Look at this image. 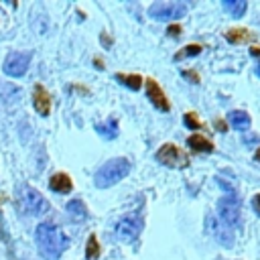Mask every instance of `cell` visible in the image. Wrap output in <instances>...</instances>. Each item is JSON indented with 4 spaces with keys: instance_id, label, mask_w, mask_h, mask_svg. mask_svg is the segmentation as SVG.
Listing matches in <instances>:
<instances>
[{
    "instance_id": "17",
    "label": "cell",
    "mask_w": 260,
    "mask_h": 260,
    "mask_svg": "<svg viewBox=\"0 0 260 260\" xmlns=\"http://www.w3.org/2000/svg\"><path fill=\"white\" fill-rule=\"evenodd\" d=\"M225 41L228 43H234V45H240V43H248V41H252V32L250 30H246V28H230V30H225Z\"/></svg>"
},
{
    "instance_id": "29",
    "label": "cell",
    "mask_w": 260,
    "mask_h": 260,
    "mask_svg": "<svg viewBox=\"0 0 260 260\" xmlns=\"http://www.w3.org/2000/svg\"><path fill=\"white\" fill-rule=\"evenodd\" d=\"M93 63H95V67H98V69H104V65H102V59H93Z\"/></svg>"
},
{
    "instance_id": "21",
    "label": "cell",
    "mask_w": 260,
    "mask_h": 260,
    "mask_svg": "<svg viewBox=\"0 0 260 260\" xmlns=\"http://www.w3.org/2000/svg\"><path fill=\"white\" fill-rule=\"evenodd\" d=\"M85 258L87 260H98L100 258V244H98V236L91 234L87 238V244H85Z\"/></svg>"
},
{
    "instance_id": "6",
    "label": "cell",
    "mask_w": 260,
    "mask_h": 260,
    "mask_svg": "<svg viewBox=\"0 0 260 260\" xmlns=\"http://www.w3.org/2000/svg\"><path fill=\"white\" fill-rule=\"evenodd\" d=\"M20 203H22V209L30 215H43L51 209V203L32 187H22L20 189Z\"/></svg>"
},
{
    "instance_id": "9",
    "label": "cell",
    "mask_w": 260,
    "mask_h": 260,
    "mask_svg": "<svg viewBox=\"0 0 260 260\" xmlns=\"http://www.w3.org/2000/svg\"><path fill=\"white\" fill-rule=\"evenodd\" d=\"M142 83H146V98L152 102V106L158 108V110H162V112H169L171 110V104H169L165 91L160 89V85L152 77H146Z\"/></svg>"
},
{
    "instance_id": "32",
    "label": "cell",
    "mask_w": 260,
    "mask_h": 260,
    "mask_svg": "<svg viewBox=\"0 0 260 260\" xmlns=\"http://www.w3.org/2000/svg\"><path fill=\"white\" fill-rule=\"evenodd\" d=\"M256 73H258V75H260V67H258V69H256Z\"/></svg>"
},
{
    "instance_id": "31",
    "label": "cell",
    "mask_w": 260,
    "mask_h": 260,
    "mask_svg": "<svg viewBox=\"0 0 260 260\" xmlns=\"http://www.w3.org/2000/svg\"><path fill=\"white\" fill-rule=\"evenodd\" d=\"M254 158H256V160H260V148H258V150L254 152Z\"/></svg>"
},
{
    "instance_id": "23",
    "label": "cell",
    "mask_w": 260,
    "mask_h": 260,
    "mask_svg": "<svg viewBox=\"0 0 260 260\" xmlns=\"http://www.w3.org/2000/svg\"><path fill=\"white\" fill-rule=\"evenodd\" d=\"M183 122H185V126L191 128V130H199V128H201V122H199V118H197L193 112H187L185 118H183Z\"/></svg>"
},
{
    "instance_id": "25",
    "label": "cell",
    "mask_w": 260,
    "mask_h": 260,
    "mask_svg": "<svg viewBox=\"0 0 260 260\" xmlns=\"http://www.w3.org/2000/svg\"><path fill=\"white\" fill-rule=\"evenodd\" d=\"M167 35H169V37H179V35H181V24H171V26L167 28Z\"/></svg>"
},
{
    "instance_id": "8",
    "label": "cell",
    "mask_w": 260,
    "mask_h": 260,
    "mask_svg": "<svg viewBox=\"0 0 260 260\" xmlns=\"http://www.w3.org/2000/svg\"><path fill=\"white\" fill-rule=\"evenodd\" d=\"M142 217L140 215H126L116 223V236L124 242H134L142 232Z\"/></svg>"
},
{
    "instance_id": "10",
    "label": "cell",
    "mask_w": 260,
    "mask_h": 260,
    "mask_svg": "<svg viewBox=\"0 0 260 260\" xmlns=\"http://www.w3.org/2000/svg\"><path fill=\"white\" fill-rule=\"evenodd\" d=\"M32 106H35L37 114L43 118H47L51 114V95L41 83H37L32 89Z\"/></svg>"
},
{
    "instance_id": "5",
    "label": "cell",
    "mask_w": 260,
    "mask_h": 260,
    "mask_svg": "<svg viewBox=\"0 0 260 260\" xmlns=\"http://www.w3.org/2000/svg\"><path fill=\"white\" fill-rule=\"evenodd\" d=\"M154 156H156V160H158L160 165L171 167V169H185V167L189 165V154H187L183 148H179L177 144H173V142L162 144V146L156 150Z\"/></svg>"
},
{
    "instance_id": "3",
    "label": "cell",
    "mask_w": 260,
    "mask_h": 260,
    "mask_svg": "<svg viewBox=\"0 0 260 260\" xmlns=\"http://www.w3.org/2000/svg\"><path fill=\"white\" fill-rule=\"evenodd\" d=\"M217 215L225 228H240L242 225V207L238 195H225L217 201Z\"/></svg>"
},
{
    "instance_id": "13",
    "label": "cell",
    "mask_w": 260,
    "mask_h": 260,
    "mask_svg": "<svg viewBox=\"0 0 260 260\" xmlns=\"http://www.w3.org/2000/svg\"><path fill=\"white\" fill-rule=\"evenodd\" d=\"M65 211H67V215H69L73 221H85V219H87V207H85V203H83L81 199H71V201H67Z\"/></svg>"
},
{
    "instance_id": "15",
    "label": "cell",
    "mask_w": 260,
    "mask_h": 260,
    "mask_svg": "<svg viewBox=\"0 0 260 260\" xmlns=\"http://www.w3.org/2000/svg\"><path fill=\"white\" fill-rule=\"evenodd\" d=\"M187 144L191 146V150L195 152H213V142L207 140L203 134H191L187 138Z\"/></svg>"
},
{
    "instance_id": "26",
    "label": "cell",
    "mask_w": 260,
    "mask_h": 260,
    "mask_svg": "<svg viewBox=\"0 0 260 260\" xmlns=\"http://www.w3.org/2000/svg\"><path fill=\"white\" fill-rule=\"evenodd\" d=\"M252 209L256 211V215H260V193H256L252 197Z\"/></svg>"
},
{
    "instance_id": "1",
    "label": "cell",
    "mask_w": 260,
    "mask_h": 260,
    "mask_svg": "<svg viewBox=\"0 0 260 260\" xmlns=\"http://www.w3.org/2000/svg\"><path fill=\"white\" fill-rule=\"evenodd\" d=\"M35 242L45 260H59L69 246V238L61 228L51 221H43L35 228Z\"/></svg>"
},
{
    "instance_id": "28",
    "label": "cell",
    "mask_w": 260,
    "mask_h": 260,
    "mask_svg": "<svg viewBox=\"0 0 260 260\" xmlns=\"http://www.w3.org/2000/svg\"><path fill=\"white\" fill-rule=\"evenodd\" d=\"M250 55H252V57H260V47H252V49H250Z\"/></svg>"
},
{
    "instance_id": "12",
    "label": "cell",
    "mask_w": 260,
    "mask_h": 260,
    "mask_svg": "<svg viewBox=\"0 0 260 260\" xmlns=\"http://www.w3.org/2000/svg\"><path fill=\"white\" fill-rule=\"evenodd\" d=\"M22 95V89L10 81H0V102L2 104H14Z\"/></svg>"
},
{
    "instance_id": "20",
    "label": "cell",
    "mask_w": 260,
    "mask_h": 260,
    "mask_svg": "<svg viewBox=\"0 0 260 260\" xmlns=\"http://www.w3.org/2000/svg\"><path fill=\"white\" fill-rule=\"evenodd\" d=\"M116 79L122 83V85H126V87H130V89H140L142 87V77L138 75V73H116Z\"/></svg>"
},
{
    "instance_id": "4",
    "label": "cell",
    "mask_w": 260,
    "mask_h": 260,
    "mask_svg": "<svg viewBox=\"0 0 260 260\" xmlns=\"http://www.w3.org/2000/svg\"><path fill=\"white\" fill-rule=\"evenodd\" d=\"M189 10L187 2H154L148 8V16L154 20H177Z\"/></svg>"
},
{
    "instance_id": "27",
    "label": "cell",
    "mask_w": 260,
    "mask_h": 260,
    "mask_svg": "<svg viewBox=\"0 0 260 260\" xmlns=\"http://www.w3.org/2000/svg\"><path fill=\"white\" fill-rule=\"evenodd\" d=\"M215 126H217V130H219V132H225V122H223V120H217V122H215Z\"/></svg>"
},
{
    "instance_id": "16",
    "label": "cell",
    "mask_w": 260,
    "mask_h": 260,
    "mask_svg": "<svg viewBox=\"0 0 260 260\" xmlns=\"http://www.w3.org/2000/svg\"><path fill=\"white\" fill-rule=\"evenodd\" d=\"M230 124H232L236 130H240V132H246V130L250 128L252 120H250V114H248V112H242V110H234V112H230Z\"/></svg>"
},
{
    "instance_id": "19",
    "label": "cell",
    "mask_w": 260,
    "mask_h": 260,
    "mask_svg": "<svg viewBox=\"0 0 260 260\" xmlns=\"http://www.w3.org/2000/svg\"><path fill=\"white\" fill-rule=\"evenodd\" d=\"M221 6H223L232 16L240 18V16H244V12H246V8H248V2H246V0H221Z\"/></svg>"
},
{
    "instance_id": "7",
    "label": "cell",
    "mask_w": 260,
    "mask_h": 260,
    "mask_svg": "<svg viewBox=\"0 0 260 260\" xmlns=\"http://www.w3.org/2000/svg\"><path fill=\"white\" fill-rule=\"evenodd\" d=\"M30 53H20V51H12L6 55L4 63H2V71L8 77H22L28 71L30 65Z\"/></svg>"
},
{
    "instance_id": "14",
    "label": "cell",
    "mask_w": 260,
    "mask_h": 260,
    "mask_svg": "<svg viewBox=\"0 0 260 260\" xmlns=\"http://www.w3.org/2000/svg\"><path fill=\"white\" fill-rule=\"evenodd\" d=\"M207 223H209V232L219 240L221 246H232V244H234V238H232V234L228 232V228H225L223 223L219 225L213 217H207Z\"/></svg>"
},
{
    "instance_id": "30",
    "label": "cell",
    "mask_w": 260,
    "mask_h": 260,
    "mask_svg": "<svg viewBox=\"0 0 260 260\" xmlns=\"http://www.w3.org/2000/svg\"><path fill=\"white\" fill-rule=\"evenodd\" d=\"M102 41H104L106 45H110V39H108V35H102Z\"/></svg>"
},
{
    "instance_id": "2",
    "label": "cell",
    "mask_w": 260,
    "mask_h": 260,
    "mask_svg": "<svg viewBox=\"0 0 260 260\" xmlns=\"http://www.w3.org/2000/svg\"><path fill=\"white\" fill-rule=\"evenodd\" d=\"M130 169H132V165H130L128 158H124V156L112 158V160L104 162V165L95 171V175H93V185H95L98 189H108V187L116 185L118 181H122V179L130 173Z\"/></svg>"
},
{
    "instance_id": "11",
    "label": "cell",
    "mask_w": 260,
    "mask_h": 260,
    "mask_svg": "<svg viewBox=\"0 0 260 260\" xmlns=\"http://www.w3.org/2000/svg\"><path fill=\"white\" fill-rule=\"evenodd\" d=\"M49 189L55 191V193H71L73 181H71V177L67 173H55L49 179Z\"/></svg>"
},
{
    "instance_id": "22",
    "label": "cell",
    "mask_w": 260,
    "mask_h": 260,
    "mask_svg": "<svg viewBox=\"0 0 260 260\" xmlns=\"http://www.w3.org/2000/svg\"><path fill=\"white\" fill-rule=\"evenodd\" d=\"M201 45H185L181 51H177L175 55H173V59L175 61H181V59H185V57H195V55H199L201 53Z\"/></svg>"
},
{
    "instance_id": "18",
    "label": "cell",
    "mask_w": 260,
    "mask_h": 260,
    "mask_svg": "<svg viewBox=\"0 0 260 260\" xmlns=\"http://www.w3.org/2000/svg\"><path fill=\"white\" fill-rule=\"evenodd\" d=\"M95 132H98L102 138H106V140L116 138V136H118V120L110 118L106 124H95Z\"/></svg>"
},
{
    "instance_id": "24",
    "label": "cell",
    "mask_w": 260,
    "mask_h": 260,
    "mask_svg": "<svg viewBox=\"0 0 260 260\" xmlns=\"http://www.w3.org/2000/svg\"><path fill=\"white\" fill-rule=\"evenodd\" d=\"M183 77L191 79V83H197V81H199V73H195L193 69H185V71H183Z\"/></svg>"
}]
</instances>
